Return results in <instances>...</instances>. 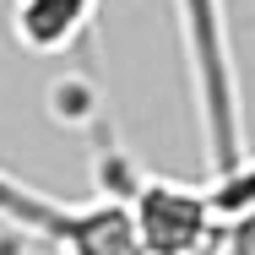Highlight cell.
<instances>
[{"mask_svg":"<svg viewBox=\"0 0 255 255\" xmlns=\"http://www.w3.org/2000/svg\"><path fill=\"white\" fill-rule=\"evenodd\" d=\"M168 11H174V38H179V60H185V87H190V114H196L206 168L228 174L250 157L228 0H168Z\"/></svg>","mask_w":255,"mask_h":255,"instance_id":"obj_1","label":"cell"},{"mask_svg":"<svg viewBox=\"0 0 255 255\" xmlns=\"http://www.w3.org/2000/svg\"><path fill=\"white\" fill-rule=\"evenodd\" d=\"M87 125H93V168H98V190L120 196L130 223H136V239L147 255H196L217 228V201L206 185H179V179H163L136 168L130 157L120 152V141L109 136L98 109H87Z\"/></svg>","mask_w":255,"mask_h":255,"instance_id":"obj_2","label":"cell"},{"mask_svg":"<svg viewBox=\"0 0 255 255\" xmlns=\"http://www.w3.org/2000/svg\"><path fill=\"white\" fill-rule=\"evenodd\" d=\"M0 228L54 255H147L120 196L98 190L93 201H54L5 168H0Z\"/></svg>","mask_w":255,"mask_h":255,"instance_id":"obj_3","label":"cell"},{"mask_svg":"<svg viewBox=\"0 0 255 255\" xmlns=\"http://www.w3.org/2000/svg\"><path fill=\"white\" fill-rule=\"evenodd\" d=\"M98 22V0H11V38L38 60L71 54Z\"/></svg>","mask_w":255,"mask_h":255,"instance_id":"obj_4","label":"cell"},{"mask_svg":"<svg viewBox=\"0 0 255 255\" xmlns=\"http://www.w3.org/2000/svg\"><path fill=\"white\" fill-rule=\"evenodd\" d=\"M27 250H33V245H22L16 234H5V228H0V255H27Z\"/></svg>","mask_w":255,"mask_h":255,"instance_id":"obj_5","label":"cell"}]
</instances>
